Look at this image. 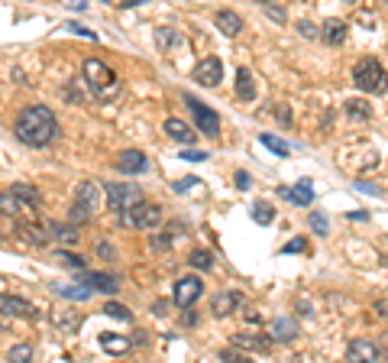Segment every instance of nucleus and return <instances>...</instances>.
I'll return each instance as SVG.
<instances>
[{
    "label": "nucleus",
    "instance_id": "dca6fc26",
    "mask_svg": "<svg viewBox=\"0 0 388 363\" xmlns=\"http://www.w3.org/2000/svg\"><path fill=\"white\" fill-rule=\"evenodd\" d=\"M320 39L327 46H343L346 42V23L343 20H327V23L320 26Z\"/></svg>",
    "mask_w": 388,
    "mask_h": 363
},
{
    "label": "nucleus",
    "instance_id": "393cba45",
    "mask_svg": "<svg viewBox=\"0 0 388 363\" xmlns=\"http://www.w3.org/2000/svg\"><path fill=\"white\" fill-rule=\"evenodd\" d=\"M259 143H262V146H269L275 156H291L288 143H285V139H278V137H272V133H262V137H259Z\"/></svg>",
    "mask_w": 388,
    "mask_h": 363
},
{
    "label": "nucleus",
    "instance_id": "0eeeda50",
    "mask_svg": "<svg viewBox=\"0 0 388 363\" xmlns=\"http://www.w3.org/2000/svg\"><path fill=\"white\" fill-rule=\"evenodd\" d=\"M184 104H188L191 117H194V127H198L204 137H221V114L211 110L204 100H198L194 94H184Z\"/></svg>",
    "mask_w": 388,
    "mask_h": 363
},
{
    "label": "nucleus",
    "instance_id": "f8f14e48",
    "mask_svg": "<svg viewBox=\"0 0 388 363\" xmlns=\"http://www.w3.org/2000/svg\"><path fill=\"white\" fill-rule=\"evenodd\" d=\"M243 301H246L243 292H217L213 295V315L217 318L233 315L236 309H243Z\"/></svg>",
    "mask_w": 388,
    "mask_h": 363
},
{
    "label": "nucleus",
    "instance_id": "1a4fd4ad",
    "mask_svg": "<svg viewBox=\"0 0 388 363\" xmlns=\"http://www.w3.org/2000/svg\"><path fill=\"white\" fill-rule=\"evenodd\" d=\"M201 292H204V282H201L198 276L178 279L175 282V305L178 309H191V305L201 299Z\"/></svg>",
    "mask_w": 388,
    "mask_h": 363
},
{
    "label": "nucleus",
    "instance_id": "de8ad7c7",
    "mask_svg": "<svg viewBox=\"0 0 388 363\" xmlns=\"http://www.w3.org/2000/svg\"><path fill=\"white\" fill-rule=\"evenodd\" d=\"M136 4H146V0H127V7H136Z\"/></svg>",
    "mask_w": 388,
    "mask_h": 363
},
{
    "label": "nucleus",
    "instance_id": "473e14b6",
    "mask_svg": "<svg viewBox=\"0 0 388 363\" xmlns=\"http://www.w3.org/2000/svg\"><path fill=\"white\" fill-rule=\"evenodd\" d=\"M52 231H55V237L65 240V243H75V240H78V231H75V227H61V224H55Z\"/></svg>",
    "mask_w": 388,
    "mask_h": 363
},
{
    "label": "nucleus",
    "instance_id": "f03ea898",
    "mask_svg": "<svg viewBox=\"0 0 388 363\" xmlns=\"http://www.w3.org/2000/svg\"><path fill=\"white\" fill-rule=\"evenodd\" d=\"M81 75L84 81H88V88H91V94L98 100H114L117 91H120V85H117V75L110 71V65L100 62V59H84L81 65Z\"/></svg>",
    "mask_w": 388,
    "mask_h": 363
},
{
    "label": "nucleus",
    "instance_id": "39448f33",
    "mask_svg": "<svg viewBox=\"0 0 388 363\" xmlns=\"http://www.w3.org/2000/svg\"><path fill=\"white\" fill-rule=\"evenodd\" d=\"M104 195H107V208L117 211V214L143 201V188L133 185V182H107Z\"/></svg>",
    "mask_w": 388,
    "mask_h": 363
},
{
    "label": "nucleus",
    "instance_id": "cd10ccee",
    "mask_svg": "<svg viewBox=\"0 0 388 363\" xmlns=\"http://www.w3.org/2000/svg\"><path fill=\"white\" fill-rule=\"evenodd\" d=\"M188 263L194 266V270H211V266H213V256L207 253V250H194V253L188 256Z\"/></svg>",
    "mask_w": 388,
    "mask_h": 363
},
{
    "label": "nucleus",
    "instance_id": "9b49d317",
    "mask_svg": "<svg viewBox=\"0 0 388 363\" xmlns=\"http://www.w3.org/2000/svg\"><path fill=\"white\" fill-rule=\"evenodd\" d=\"M146 153H139V149H127V153L117 156V172H123V175H139V172H146Z\"/></svg>",
    "mask_w": 388,
    "mask_h": 363
},
{
    "label": "nucleus",
    "instance_id": "a18cd8bd",
    "mask_svg": "<svg viewBox=\"0 0 388 363\" xmlns=\"http://www.w3.org/2000/svg\"><path fill=\"white\" fill-rule=\"evenodd\" d=\"M100 256H104V260H117V256H114V247H110V243H100Z\"/></svg>",
    "mask_w": 388,
    "mask_h": 363
},
{
    "label": "nucleus",
    "instance_id": "20e7f679",
    "mask_svg": "<svg viewBox=\"0 0 388 363\" xmlns=\"http://www.w3.org/2000/svg\"><path fill=\"white\" fill-rule=\"evenodd\" d=\"M100 204V185L98 182H81L75 192V204H71L69 217L75 221V224H84V221H91L94 211H98Z\"/></svg>",
    "mask_w": 388,
    "mask_h": 363
},
{
    "label": "nucleus",
    "instance_id": "f257e3e1",
    "mask_svg": "<svg viewBox=\"0 0 388 363\" xmlns=\"http://www.w3.org/2000/svg\"><path fill=\"white\" fill-rule=\"evenodd\" d=\"M13 133L26 146H49L55 139V133H59V120H55V114L49 108L33 104V108L20 110V117H16V124H13Z\"/></svg>",
    "mask_w": 388,
    "mask_h": 363
},
{
    "label": "nucleus",
    "instance_id": "a19ab883",
    "mask_svg": "<svg viewBox=\"0 0 388 363\" xmlns=\"http://www.w3.org/2000/svg\"><path fill=\"white\" fill-rule=\"evenodd\" d=\"M298 30H301V36H307V39H314V36H320L317 30H314L311 23H307V20H301V23H298Z\"/></svg>",
    "mask_w": 388,
    "mask_h": 363
},
{
    "label": "nucleus",
    "instance_id": "aec40b11",
    "mask_svg": "<svg viewBox=\"0 0 388 363\" xmlns=\"http://www.w3.org/2000/svg\"><path fill=\"white\" fill-rule=\"evenodd\" d=\"M13 198L20 201V208H39V192L33 185H13Z\"/></svg>",
    "mask_w": 388,
    "mask_h": 363
},
{
    "label": "nucleus",
    "instance_id": "a878e982",
    "mask_svg": "<svg viewBox=\"0 0 388 363\" xmlns=\"http://www.w3.org/2000/svg\"><path fill=\"white\" fill-rule=\"evenodd\" d=\"M233 344H236V347H246V350H269L266 338H249V334H236Z\"/></svg>",
    "mask_w": 388,
    "mask_h": 363
},
{
    "label": "nucleus",
    "instance_id": "e433bc0d",
    "mask_svg": "<svg viewBox=\"0 0 388 363\" xmlns=\"http://www.w3.org/2000/svg\"><path fill=\"white\" fill-rule=\"evenodd\" d=\"M69 30L75 33V36H84V39H91V42H98V33H91L88 26H81V23H69Z\"/></svg>",
    "mask_w": 388,
    "mask_h": 363
},
{
    "label": "nucleus",
    "instance_id": "37998d69",
    "mask_svg": "<svg viewBox=\"0 0 388 363\" xmlns=\"http://www.w3.org/2000/svg\"><path fill=\"white\" fill-rule=\"evenodd\" d=\"M356 188H359V192H365V195H375V198H379V195H382V188L369 185V182H356Z\"/></svg>",
    "mask_w": 388,
    "mask_h": 363
},
{
    "label": "nucleus",
    "instance_id": "6ab92c4d",
    "mask_svg": "<svg viewBox=\"0 0 388 363\" xmlns=\"http://www.w3.org/2000/svg\"><path fill=\"white\" fill-rule=\"evenodd\" d=\"M295 334H298V321H291V318H275L272 321L275 340H295Z\"/></svg>",
    "mask_w": 388,
    "mask_h": 363
},
{
    "label": "nucleus",
    "instance_id": "c756f323",
    "mask_svg": "<svg viewBox=\"0 0 388 363\" xmlns=\"http://www.w3.org/2000/svg\"><path fill=\"white\" fill-rule=\"evenodd\" d=\"M346 114L350 117H356V120H365V117H369V104H365V100H346Z\"/></svg>",
    "mask_w": 388,
    "mask_h": 363
},
{
    "label": "nucleus",
    "instance_id": "6e6552de",
    "mask_svg": "<svg viewBox=\"0 0 388 363\" xmlns=\"http://www.w3.org/2000/svg\"><path fill=\"white\" fill-rule=\"evenodd\" d=\"M194 81H198L201 88H221L223 62L221 59H201V62L194 65Z\"/></svg>",
    "mask_w": 388,
    "mask_h": 363
},
{
    "label": "nucleus",
    "instance_id": "bb28decb",
    "mask_svg": "<svg viewBox=\"0 0 388 363\" xmlns=\"http://www.w3.org/2000/svg\"><path fill=\"white\" fill-rule=\"evenodd\" d=\"M104 315H107V318H117V321H133V311L123 309V305H117V301H107V305H104Z\"/></svg>",
    "mask_w": 388,
    "mask_h": 363
},
{
    "label": "nucleus",
    "instance_id": "412c9836",
    "mask_svg": "<svg viewBox=\"0 0 388 363\" xmlns=\"http://www.w3.org/2000/svg\"><path fill=\"white\" fill-rule=\"evenodd\" d=\"M291 201L295 204H311L314 201V185H311V178H301L295 188H291Z\"/></svg>",
    "mask_w": 388,
    "mask_h": 363
},
{
    "label": "nucleus",
    "instance_id": "f3484780",
    "mask_svg": "<svg viewBox=\"0 0 388 363\" xmlns=\"http://www.w3.org/2000/svg\"><path fill=\"white\" fill-rule=\"evenodd\" d=\"M217 30H221L223 36H240V33H243V16L233 13V10H221V13H217Z\"/></svg>",
    "mask_w": 388,
    "mask_h": 363
},
{
    "label": "nucleus",
    "instance_id": "4c0bfd02",
    "mask_svg": "<svg viewBox=\"0 0 388 363\" xmlns=\"http://www.w3.org/2000/svg\"><path fill=\"white\" fill-rule=\"evenodd\" d=\"M30 357H33V347H26V344L10 350V360H30Z\"/></svg>",
    "mask_w": 388,
    "mask_h": 363
},
{
    "label": "nucleus",
    "instance_id": "58836bf2",
    "mask_svg": "<svg viewBox=\"0 0 388 363\" xmlns=\"http://www.w3.org/2000/svg\"><path fill=\"white\" fill-rule=\"evenodd\" d=\"M233 178H236V188H243V192H246V188H252V175H249V172L240 169Z\"/></svg>",
    "mask_w": 388,
    "mask_h": 363
},
{
    "label": "nucleus",
    "instance_id": "b1692460",
    "mask_svg": "<svg viewBox=\"0 0 388 363\" xmlns=\"http://www.w3.org/2000/svg\"><path fill=\"white\" fill-rule=\"evenodd\" d=\"M55 292L65 295V299H78V301H84V299H91L94 289L88 286V282H81V286H55Z\"/></svg>",
    "mask_w": 388,
    "mask_h": 363
},
{
    "label": "nucleus",
    "instance_id": "9d476101",
    "mask_svg": "<svg viewBox=\"0 0 388 363\" xmlns=\"http://www.w3.org/2000/svg\"><path fill=\"white\" fill-rule=\"evenodd\" d=\"M382 347L379 344H372V340H350V347H346V360H356V363H375L382 360Z\"/></svg>",
    "mask_w": 388,
    "mask_h": 363
},
{
    "label": "nucleus",
    "instance_id": "c03bdc74",
    "mask_svg": "<svg viewBox=\"0 0 388 363\" xmlns=\"http://www.w3.org/2000/svg\"><path fill=\"white\" fill-rule=\"evenodd\" d=\"M359 23H363V26H365V30H372V26H375V23H379V20H375V16H372V13H359Z\"/></svg>",
    "mask_w": 388,
    "mask_h": 363
},
{
    "label": "nucleus",
    "instance_id": "f704fd0d",
    "mask_svg": "<svg viewBox=\"0 0 388 363\" xmlns=\"http://www.w3.org/2000/svg\"><path fill=\"white\" fill-rule=\"evenodd\" d=\"M59 260H61L65 266H71V270H84V260H81V256H75V253H65V250H61Z\"/></svg>",
    "mask_w": 388,
    "mask_h": 363
},
{
    "label": "nucleus",
    "instance_id": "09e8293b",
    "mask_svg": "<svg viewBox=\"0 0 388 363\" xmlns=\"http://www.w3.org/2000/svg\"><path fill=\"white\" fill-rule=\"evenodd\" d=\"M256 4H262V7H266V4H275V0H256Z\"/></svg>",
    "mask_w": 388,
    "mask_h": 363
},
{
    "label": "nucleus",
    "instance_id": "423d86ee",
    "mask_svg": "<svg viewBox=\"0 0 388 363\" xmlns=\"http://www.w3.org/2000/svg\"><path fill=\"white\" fill-rule=\"evenodd\" d=\"M120 224L123 227H136V231H153V227L162 224V208L159 204H146V201H139V204H133V208L120 211Z\"/></svg>",
    "mask_w": 388,
    "mask_h": 363
},
{
    "label": "nucleus",
    "instance_id": "c85d7f7f",
    "mask_svg": "<svg viewBox=\"0 0 388 363\" xmlns=\"http://www.w3.org/2000/svg\"><path fill=\"white\" fill-rule=\"evenodd\" d=\"M175 30H165V26H162V30H155V46L162 49V52H168V49L175 46Z\"/></svg>",
    "mask_w": 388,
    "mask_h": 363
},
{
    "label": "nucleus",
    "instance_id": "5701e85b",
    "mask_svg": "<svg viewBox=\"0 0 388 363\" xmlns=\"http://www.w3.org/2000/svg\"><path fill=\"white\" fill-rule=\"evenodd\" d=\"M252 221H256V224H272L275 221V204H269V201H256V204H252Z\"/></svg>",
    "mask_w": 388,
    "mask_h": 363
},
{
    "label": "nucleus",
    "instance_id": "2eb2a0df",
    "mask_svg": "<svg viewBox=\"0 0 388 363\" xmlns=\"http://www.w3.org/2000/svg\"><path fill=\"white\" fill-rule=\"evenodd\" d=\"M162 130H165L168 139H178V143H191V139H194V127H188L184 120H178V117H168L165 124H162Z\"/></svg>",
    "mask_w": 388,
    "mask_h": 363
},
{
    "label": "nucleus",
    "instance_id": "72a5a7b5",
    "mask_svg": "<svg viewBox=\"0 0 388 363\" xmlns=\"http://www.w3.org/2000/svg\"><path fill=\"white\" fill-rule=\"evenodd\" d=\"M305 250H307V240L305 237H295V240H288V243L282 247V253H305Z\"/></svg>",
    "mask_w": 388,
    "mask_h": 363
},
{
    "label": "nucleus",
    "instance_id": "ea45409f",
    "mask_svg": "<svg viewBox=\"0 0 388 363\" xmlns=\"http://www.w3.org/2000/svg\"><path fill=\"white\" fill-rule=\"evenodd\" d=\"M182 159H188V163H204L207 153H201V149H188V153H182Z\"/></svg>",
    "mask_w": 388,
    "mask_h": 363
},
{
    "label": "nucleus",
    "instance_id": "49530a36",
    "mask_svg": "<svg viewBox=\"0 0 388 363\" xmlns=\"http://www.w3.org/2000/svg\"><path fill=\"white\" fill-rule=\"evenodd\" d=\"M65 4H69L71 10H84V7H88V0H65Z\"/></svg>",
    "mask_w": 388,
    "mask_h": 363
},
{
    "label": "nucleus",
    "instance_id": "c9c22d12",
    "mask_svg": "<svg viewBox=\"0 0 388 363\" xmlns=\"http://www.w3.org/2000/svg\"><path fill=\"white\" fill-rule=\"evenodd\" d=\"M266 16L275 20V23H285V20H288V13H285L282 7H272V4H266Z\"/></svg>",
    "mask_w": 388,
    "mask_h": 363
},
{
    "label": "nucleus",
    "instance_id": "7c9ffc66",
    "mask_svg": "<svg viewBox=\"0 0 388 363\" xmlns=\"http://www.w3.org/2000/svg\"><path fill=\"white\" fill-rule=\"evenodd\" d=\"M55 325H59V328H61V331H69V334H75V331H78V328H81V318H78V315H59V318H55Z\"/></svg>",
    "mask_w": 388,
    "mask_h": 363
},
{
    "label": "nucleus",
    "instance_id": "2f4dec72",
    "mask_svg": "<svg viewBox=\"0 0 388 363\" xmlns=\"http://www.w3.org/2000/svg\"><path fill=\"white\" fill-rule=\"evenodd\" d=\"M311 227H314V234H320V237H327L330 234V221L324 214H317V211L311 214Z\"/></svg>",
    "mask_w": 388,
    "mask_h": 363
},
{
    "label": "nucleus",
    "instance_id": "4be33fe9",
    "mask_svg": "<svg viewBox=\"0 0 388 363\" xmlns=\"http://www.w3.org/2000/svg\"><path fill=\"white\" fill-rule=\"evenodd\" d=\"M100 347L107 350V354H127L129 350V340L127 338H120V334H100Z\"/></svg>",
    "mask_w": 388,
    "mask_h": 363
},
{
    "label": "nucleus",
    "instance_id": "a211bd4d",
    "mask_svg": "<svg viewBox=\"0 0 388 363\" xmlns=\"http://www.w3.org/2000/svg\"><path fill=\"white\" fill-rule=\"evenodd\" d=\"M236 94L243 100H252L256 98V81H252V71L249 69H240L236 71Z\"/></svg>",
    "mask_w": 388,
    "mask_h": 363
},
{
    "label": "nucleus",
    "instance_id": "ddd939ff",
    "mask_svg": "<svg viewBox=\"0 0 388 363\" xmlns=\"http://www.w3.org/2000/svg\"><path fill=\"white\" fill-rule=\"evenodd\" d=\"M0 311H4V315H16V318H36L39 315L26 299H13V295H0Z\"/></svg>",
    "mask_w": 388,
    "mask_h": 363
},
{
    "label": "nucleus",
    "instance_id": "4468645a",
    "mask_svg": "<svg viewBox=\"0 0 388 363\" xmlns=\"http://www.w3.org/2000/svg\"><path fill=\"white\" fill-rule=\"evenodd\" d=\"M81 282H88L94 292H104V295H114L117 289H120V279L110 276V272H91V276H84Z\"/></svg>",
    "mask_w": 388,
    "mask_h": 363
},
{
    "label": "nucleus",
    "instance_id": "7ed1b4c3",
    "mask_svg": "<svg viewBox=\"0 0 388 363\" xmlns=\"http://www.w3.org/2000/svg\"><path fill=\"white\" fill-rule=\"evenodd\" d=\"M353 85L365 94H385L388 91V75L382 69V62H375L372 55H365L353 65Z\"/></svg>",
    "mask_w": 388,
    "mask_h": 363
},
{
    "label": "nucleus",
    "instance_id": "79ce46f5",
    "mask_svg": "<svg viewBox=\"0 0 388 363\" xmlns=\"http://www.w3.org/2000/svg\"><path fill=\"white\" fill-rule=\"evenodd\" d=\"M194 185H198V178H182V182H175V192H191Z\"/></svg>",
    "mask_w": 388,
    "mask_h": 363
}]
</instances>
